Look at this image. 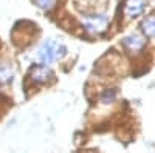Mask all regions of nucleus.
I'll use <instances>...</instances> for the list:
<instances>
[{"label": "nucleus", "mask_w": 155, "mask_h": 153, "mask_svg": "<svg viewBox=\"0 0 155 153\" xmlns=\"http://www.w3.org/2000/svg\"><path fill=\"white\" fill-rule=\"evenodd\" d=\"M65 51H67V48L62 43H56L53 40H45L37 51V59L42 63H45V65H50L56 59L62 57L65 54Z\"/></svg>", "instance_id": "nucleus-1"}, {"label": "nucleus", "mask_w": 155, "mask_h": 153, "mask_svg": "<svg viewBox=\"0 0 155 153\" xmlns=\"http://www.w3.org/2000/svg\"><path fill=\"white\" fill-rule=\"evenodd\" d=\"M109 23V16L106 14H95V16H88L84 19V25L87 31L93 33V34H99L107 28Z\"/></svg>", "instance_id": "nucleus-2"}, {"label": "nucleus", "mask_w": 155, "mask_h": 153, "mask_svg": "<svg viewBox=\"0 0 155 153\" xmlns=\"http://www.w3.org/2000/svg\"><path fill=\"white\" fill-rule=\"evenodd\" d=\"M123 45L127 51H130L134 54V53H138V51H141L146 46V39L140 34H129L127 37H124Z\"/></svg>", "instance_id": "nucleus-3"}, {"label": "nucleus", "mask_w": 155, "mask_h": 153, "mask_svg": "<svg viewBox=\"0 0 155 153\" xmlns=\"http://www.w3.org/2000/svg\"><path fill=\"white\" fill-rule=\"evenodd\" d=\"M144 11V0H127L124 6V14L129 17H137Z\"/></svg>", "instance_id": "nucleus-4"}, {"label": "nucleus", "mask_w": 155, "mask_h": 153, "mask_svg": "<svg viewBox=\"0 0 155 153\" xmlns=\"http://www.w3.org/2000/svg\"><path fill=\"white\" fill-rule=\"evenodd\" d=\"M51 78H53V73H51V70L47 68V67H36L31 71V79L36 84H45Z\"/></svg>", "instance_id": "nucleus-5"}, {"label": "nucleus", "mask_w": 155, "mask_h": 153, "mask_svg": "<svg viewBox=\"0 0 155 153\" xmlns=\"http://www.w3.org/2000/svg\"><path fill=\"white\" fill-rule=\"evenodd\" d=\"M143 31L149 37H155V14L149 16L143 20Z\"/></svg>", "instance_id": "nucleus-6"}, {"label": "nucleus", "mask_w": 155, "mask_h": 153, "mask_svg": "<svg viewBox=\"0 0 155 153\" xmlns=\"http://www.w3.org/2000/svg\"><path fill=\"white\" fill-rule=\"evenodd\" d=\"M34 3H36L39 8H42L44 11H50V9L54 8L56 0H34Z\"/></svg>", "instance_id": "nucleus-7"}, {"label": "nucleus", "mask_w": 155, "mask_h": 153, "mask_svg": "<svg viewBox=\"0 0 155 153\" xmlns=\"http://www.w3.org/2000/svg\"><path fill=\"white\" fill-rule=\"evenodd\" d=\"M116 97V91L115 90H106L104 94L101 96V102H104V104H110V102H113Z\"/></svg>", "instance_id": "nucleus-8"}, {"label": "nucleus", "mask_w": 155, "mask_h": 153, "mask_svg": "<svg viewBox=\"0 0 155 153\" xmlns=\"http://www.w3.org/2000/svg\"><path fill=\"white\" fill-rule=\"evenodd\" d=\"M85 2H87V3H90V5H92V3H95V2H96V0H85Z\"/></svg>", "instance_id": "nucleus-9"}]
</instances>
